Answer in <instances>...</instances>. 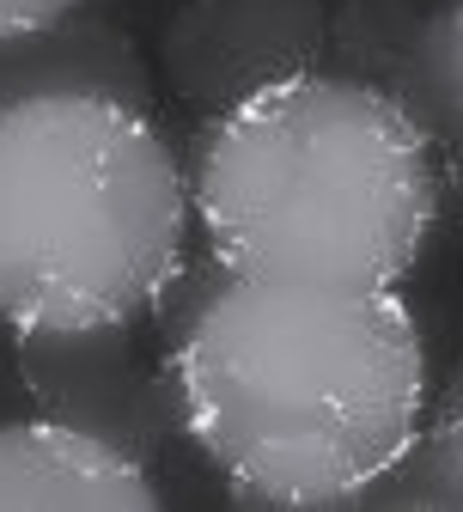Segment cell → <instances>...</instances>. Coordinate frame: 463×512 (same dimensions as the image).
Segmentation results:
<instances>
[{"label":"cell","instance_id":"277c9868","mask_svg":"<svg viewBox=\"0 0 463 512\" xmlns=\"http://www.w3.org/2000/svg\"><path fill=\"white\" fill-rule=\"evenodd\" d=\"M141 324H104V330H13V372L37 415L68 421L116 452L141 458L153 476L177 452H195L165 360L147 366Z\"/></svg>","mask_w":463,"mask_h":512},{"label":"cell","instance_id":"52a82bcc","mask_svg":"<svg viewBox=\"0 0 463 512\" xmlns=\"http://www.w3.org/2000/svg\"><path fill=\"white\" fill-rule=\"evenodd\" d=\"M0 506L153 512V506H165V482L141 458H128L116 445L31 409V415L0 421Z\"/></svg>","mask_w":463,"mask_h":512},{"label":"cell","instance_id":"6da1fadb","mask_svg":"<svg viewBox=\"0 0 463 512\" xmlns=\"http://www.w3.org/2000/svg\"><path fill=\"white\" fill-rule=\"evenodd\" d=\"M153 324L195 458L244 506H360L427 415L403 287L250 281L195 250Z\"/></svg>","mask_w":463,"mask_h":512},{"label":"cell","instance_id":"8992f818","mask_svg":"<svg viewBox=\"0 0 463 512\" xmlns=\"http://www.w3.org/2000/svg\"><path fill=\"white\" fill-rule=\"evenodd\" d=\"M329 61V0H183L159 31V80L195 116Z\"/></svg>","mask_w":463,"mask_h":512},{"label":"cell","instance_id":"30bf717a","mask_svg":"<svg viewBox=\"0 0 463 512\" xmlns=\"http://www.w3.org/2000/svg\"><path fill=\"white\" fill-rule=\"evenodd\" d=\"M68 13H86V0H0V37L55 25V19H68Z\"/></svg>","mask_w":463,"mask_h":512},{"label":"cell","instance_id":"3957f363","mask_svg":"<svg viewBox=\"0 0 463 512\" xmlns=\"http://www.w3.org/2000/svg\"><path fill=\"white\" fill-rule=\"evenodd\" d=\"M195 256L189 165L159 110L110 92L0 104V324H147Z\"/></svg>","mask_w":463,"mask_h":512},{"label":"cell","instance_id":"ba28073f","mask_svg":"<svg viewBox=\"0 0 463 512\" xmlns=\"http://www.w3.org/2000/svg\"><path fill=\"white\" fill-rule=\"evenodd\" d=\"M37 92H110L141 110H159V74L147 68L135 37L92 13L0 37V104Z\"/></svg>","mask_w":463,"mask_h":512},{"label":"cell","instance_id":"9c48e42d","mask_svg":"<svg viewBox=\"0 0 463 512\" xmlns=\"http://www.w3.org/2000/svg\"><path fill=\"white\" fill-rule=\"evenodd\" d=\"M360 506L384 512H463V354L427 391V415L396 458L390 476H378Z\"/></svg>","mask_w":463,"mask_h":512},{"label":"cell","instance_id":"7a4b0ae2","mask_svg":"<svg viewBox=\"0 0 463 512\" xmlns=\"http://www.w3.org/2000/svg\"><path fill=\"white\" fill-rule=\"evenodd\" d=\"M183 165L195 244L250 281L403 287L445 214L427 128L329 61L202 116Z\"/></svg>","mask_w":463,"mask_h":512},{"label":"cell","instance_id":"5b68a950","mask_svg":"<svg viewBox=\"0 0 463 512\" xmlns=\"http://www.w3.org/2000/svg\"><path fill=\"white\" fill-rule=\"evenodd\" d=\"M329 68L403 104L439 153L463 220V0H329Z\"/></svg>","mask_w":463,"mask_h":512}]
</instances>
